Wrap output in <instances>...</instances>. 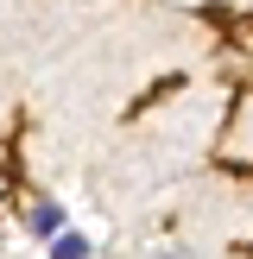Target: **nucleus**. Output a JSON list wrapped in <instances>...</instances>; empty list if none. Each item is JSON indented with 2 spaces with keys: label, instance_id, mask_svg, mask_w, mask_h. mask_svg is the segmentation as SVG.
Wrapping results in <instances>:
<instances>
[{
  "label": "nucleus",
  "instance_id": "obj_2",
  "mask_svg": "<svg viewBox=\"0 0 253 259\" xmlns=\"http://www.w3.org/2000/svg\"><path fill=\"white\" fill-rule=\"evenodd\" d=\"M57 228H63V209H57V202H32V234L57 240Z\"/></svg>",
  "mask_w": 253,
  "mask_h": 259
},
{
  "label": "nucleus",
  "instance_id": "obj_5",
  "mask_svg": "<svg viewBox=\"0 0 253 259\" xmlns=\"http://www.w3.org/2000/svg\"><path fill=\"white\" fill-rule=\"evenodd\" d=\"M0 196H7V171H0Z\"/></svg>",
  "mask_w": 253,
  "mask_h": 259
},
{
  "label": "nucleus",
  "instance_id": "obj_1",
  "mask_svg": "<svg viewBox=\"0 0 253 259\" xmlns=\"http://www.w3.org/2000/svg\"><path fill=\"white\" fill-rule=\"evenodd\" d=\"M89 253H95V240H89V234H76V228L51 240V259H89Z\"/></svg>",
  "mask_w": 253,
  "mask_h": 259
},
{
  "label": "nucleus",
  "instance_id": "obj_3",
  "mask_svg": "<svg viewBox=\"0 0 253 259\" xmlns=\"http://www.w3.org/2000/svg\"><path fill=\"white\" fill-rule=\"evenodd\" d=\"M228 32H234V45L253 51V13H240V19H228Z\"/></svg>",
  "mask_w": 253,
  "mask_h": 259
},
{
  "label": "nucleus",
  "instance_id": "obj_4",
  "mask_svg": "<svg viewBox=\"0 0 253 259\" xmlns=\"http://www.w3.org/2000/svg\"><path fill=\"white\" fill-rule=\"evenodd\" d=\"M146 259H196V253H190L184 240H164V247H158V253H146Z\"/></svg>",
  "mask_w": 253,
  "mask_h": 259
}]
</instances>
